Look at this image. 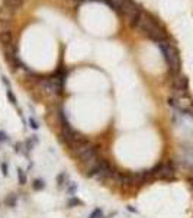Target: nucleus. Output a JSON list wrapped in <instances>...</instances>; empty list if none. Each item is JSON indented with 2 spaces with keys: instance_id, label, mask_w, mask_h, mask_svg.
I'll return each instance as SVG.
<instances>
[{
  "instance_id": "f257e3e1",
  "label": "nucleus",
  "mask_w": 193,
  "mask_h": 218,
  "mask_svg": "<svg viewBox=\"0 0 193 218\" xmlns=\"http://www.w3.org/2000/svg\"><path fill=\"white\" fill-rule=\"evenodd\" d=\"M138 29H141L150 39H152L157 44L167 41V32L164 31V28H161L154 17L142 10H141V16H139Z\"/></svg>"
},
{
  "instance_id": "f03ea898",
  "label": "nucleus",
  "mask_w": 193,
  "mask_h": 218,
  "mask_svg": "<svg viewBox=\"0 0 193 218\" xmlns=\"http://www.w3.org/2000/svg\"><path fill=\"white\" fill-rule=\"evenodd\" d=\"M157 45H158L161 54L164 55V60H166V63H167L170 73H171L173 76L179 74V73H180V66H181L179 51H177L176 48L167 41L160 42V44H157Z\"/></svg>"
},
{
  "instance_id": "7ed1b4c3",
  "label": "nucleus",
  "mask_w": 193,
  "mask_h": 218,
  "mask_svg": "<svg viewBox=\"0 0 193 218\" xmlns=\"http://www.w3.org/2000/svg\"><path fill=\"white\" fill-rule=\"evenodd\" d=\"M76 153V156L79 157L83 163H86V164H94L99 160V153H97V148L94 146H92V144L89 143H84L83 146L80 147L79 150H76L74 151Z\"/></svg>"
},
{
  "instance_id": "20e7f679",
  "label": "nucleus",
  "mask_w": 193,
  "mask_h": 218,
  "mask_svg": "<svg viewBox=\"0 0 193 218\" xmlns=\"http://www.w3.org/2000/svg\"><path fill=\"white\" fill-rule=\"evenodd\" d=\"M41 89L48 95H57L61 92L63 89V77L57 76V77H46L41 80Z\"/></svg>"
},
{
  "instance_id": "39448f33",
  "label": "nucleus",
  "mask_w": 193,
  "mask_h": 218,
  "mask_svg": "<svg viewBox=\"0 0 193 218\" xmlns=\"http://www.w3.org/2000/svg\"><path fill=\"white\" fill-rule=\"evenodd\" d=\"M173 89L177 90V92L185 93L186 95L187 89H189V79H187L186 76L176 74L174 76V79H173Z\"/></svg>"
},
{
  "instance_id": "423d86ee",
  "label": "nucleus",
  "mask_w": 193,
  "mask_h": 218,
  "mask_svg": "<svg viewBox=\"0 0 193 218\" xmlns=\"http://www.w3.org/2000/svg\"><path fill=\"white\" fill-rule=\"evenodd\" d=\"M161 179H171L174 177V166L171 161L168 163H161V172L158 175Z\"/></svg>"
},
{
  "instance_id": "0eeeda50",
  "label": "nucleus",
  "mask_w": 193,
  "mask_h": 218,
  "mask_svg": "<svg viewBox=\"0 0 193 218\" xmlns=\"http://www.w3.org/2000/svg\"><path fill=\"white\" fill-rule=\"evenodd\" d=\"M12 41H13V35H12V31L10 29H4L0 32V42H2L4 47H10L12 45Z\"/></svg>"
},
{
  "instance_id": "6e6552de",
  "label": "nucleus",
  "mask_w": 193,
  "mask_h": 218,
  "mask_svg": "<svg viewBox=\"0 0 193 218\" xmlns=\"http://www.w3.org/2000/svg\"><path fill=\"white\" fill-rule=\"evenodd\" d=\"M22 3H23V0H3L4 7L10 9V10H16V9H19L22 6Z\"/></svg>"
},
{
  "instance_id": "1a4fd4ad",
  "label": "nucleus",
  "mask_w": 193,
  "mask_h": 218,
  "mask_svg": "<svg viewBox=\"0 0 193 218\" xmlns=\"http://www.w3.org/2000/svg\"><path fill=\"white\" fill-rule=\"evenodd\" d=\"M7 97H9V101H10L12 105L17 106V101H16V97H15V95H13V92L10 90V87H7Z\"/></svg>"
},
{
  "instance_id": "9d476101",
  "label": "nucleus",
  "mask_w": 193,
  "mask_h": 218,
  "mask_svg": "<svg viewBox=\"0 0 193 218\" xmlns=\"http://www.w3.org/2000/svg\"><path fill=\"white\" fill-rule=\"evenodd\" d=\"M17 177H19V183L21 185L26 183V175L23 173V170H21V169H17Z\"/></svg>"
},
{
  "instance_id": "9b49d317",
  "label": "nucleus",
  "mask_w": 193,
  "mask_h": 218,
  "mask_svg": "<svg viewBox=\"0 0 193 218\" xmlns=\"http://www.w3.org/2000/svg\"><path fill=\"white\" fill-rule=\"evenodd\" d=\"M90 218H103V214H102V211L97 208V210H94L92 214H90Z\"/></svg>"
},
{
  "instance_id": "f8f14e48",
  "label": "nucleus",
  "mask_w": 193,
  "mask_h": 218,
  "mask_svg": "<svg viewBox=\"0 0 193 218\" xmlns=\"http://www.w3.org/2000/svg\"><path fill=\"white\" fill-rule=\"evenodd\" d=\"M32 186H34V189H38V191H39V189H42L44 186H45V183L38 179V181H35V182H34V185H32Z\"/></svg>"
},
{
  "instance_id": "ddd939ff",
  "label": "nucleus",
  "mask_w": 193,
  "mask_h": 218,
  "mask_svg": "<svg viewBox=\"0 0 193 218\" xmlns=\"http://www.w3.org/2000/svg\"><path fill=\"white\" fill-rule=\"evenodd\" d=\"M81 201L80 199H76V198H71L70 201H68V206H73V205H80Z\"/></svg>"
},
{
  "instance_id": "4468645a",
  "label": "nucleus",
  "mask_w": 193,
  "mask_h": 218,
  "mask_svg": "<svg viewBox=\"0 0 193 218\" xmlns=\"http://www.w3.org/2000/svg\"><path fill=\"white\" fill-rule=\"evenodd\" d=\"M29 124H31V128H34V130H36V128H38V122H36V121H35V119H34V118H31V119H29Z\"/></svg>"
},
{
  "instance_id": "2eb2a0df",
  "label": "nucleus",
  "mask_w": 193,
  "mask_h": 218,
  "mask_svg": "<svg viewBox=\"0 0 193 218\" xmlns=\"http://www.w3.org/2000/svg\"><path fill=\"white\" fill-rule=\"evenodd\" d=\"M189 183H190V186L193 188V177H190V179H189Z\"/></svg>"
},
{
  "instance_id": "dca6fc26",
  "label": "nucleus",
  "mask_w": 193,
  "mask_h": 218,
  "mask_svg": "<svg viewBox=\"0 0 193 218\" xmlns=\"http://www.w3.org/2000/svg\"><path fill=\"white\" fill-rule=\"evenodd\" d=\"M93 2H103V0H93Z\"/></svg>"
},
{
  "instance_id": "f3484780",
  "label": "nucleus",
  "mask_w": 193,
  "mask_h": 218,
  "mask_svg": "<svg viewBox=\"0 0 193 218\" xmlns=\"http://www.w3.org/2000/svg\"><path fill=\"white\" fill-rule=\"evenodd\" d=\"M76 2H84V0H76Z\"/></svg>"
}]
</instances>
